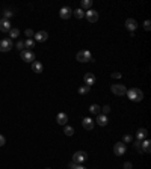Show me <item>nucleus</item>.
I'll list each match as a JSON object with an SVG mask.
<instances>
[{"mask_svg": "<svg viewBox=\"0 0 151 169\" xmlns=\"http://www.w3.org/2000/svg\"><path fill=\"white\" fill-rule=\"evenodd\" d=\"M73 14H74V17H76V18H79V20L85 17V12H83L82 9H76V11H73Z\"/></svg>", "mask_w": 151, "mask_h": 169, "instance_id": "obj_23", "label": "nucleus"}, {"mask_svg": "<svg viewBox=\"0 0 151 169\" xmlns=\"http://www.w3.org/2000/svg\"><path fill=\"white\" fill-rule=\"evenodd\" d=\"M11 48H12V41H11L9 38H5V39L0 41V52H2V53L9 52Z\"/></svg>", "mask_w": 151, "mask_h": 169, "instance_id": "obj_6", "label": "nucleus"}, {"mask_svg": "<svg viewBox=\"0 0 151 169\" xmlns=\"http://www.w3.org/2000/svg\"><path fill=\"white\" fill-rule=\"evenodd\" d=\"M21 59L24 61V62H29V63H32V62H35V53L32 52V50H24L21 52Z\"/></svg>", "mask_w": 151, "mask_h": 169, "instance_id": "obj_3", "label": "nucleus"}, {"mask_svg": "<svg viewBox=\"0 0 151 169\" xmlns=\"http://www.w3.org/2000/svg\"><path fill=\"white\" fill-rule=\"evenodd\" d=\"M135 148H136L138 153H144V151H142V140H136V142H135Z\"/></svg>", "mask_w": 151, "mask_h": 169, "instance_id": "obj_26", "label": "nucleus"}, {"mask_svg": "<svg viewBox=\"0 0 151 169\" xmlns=\"http://www.w3.org/2000/svg\"><path fill=\"white\" fill-rule=\"evenodd\" d=\"M132 168H133V165H132L130 162H125V163H124V169H132Z\"/></svg>", "mask_w": 151, "mask_h": 169, "instance_id": "obj_35", "label": "nucleus"}, {"mask_svg": "<svg viewBox=\"0 0 151 169\" xmlns=\"http://www.w3.org/2000/svg\"><path fill=\"white\" fill-rule=\"evenodd\" d=\"M71 14H73V11H71L70 6H64V8H61V11H59V15H61L62 20H68V18L71 17Z\"/></svg>", "mask_w": 151, "mask_h": 169, "instance_id": "obj_11", "label": "nucleus"}, {"mask_svg": "<svg viewBox=\"0 0 151 169\" xmlns=\"http://www.w3.org/2000/svg\"><path fill=\"white\" fill-rule=\"evenodd\" d=\"M32 69H33V72L39 74V72H42V69H44V65H42L41 62L35 61V62H32Z\"/></svg>", "mask_w": 151, "mask_h": 169, "instance_id": "obj_16", "label": "nucleus"}, {"mask_svg": "<svg viewBox=\"0 0 151 169\" xmlns=\"http://www.w3.org/2000/svg\"><path fill=\"white\" fill-rule=\"evenodd\" d=\"M89 92H91V88L86 86V85H83V86L79 88V94H80V95H86V94H89Z\"/></svg>", "mask_w": 151, "mask_h": 169, "instance_id": "obj_21", "label": "nucleus"}, {"mask_svg": "<svg viewBox=\"0 0 151 169\" xmlns=\"http://www.w3.org/2000/svg\"><path fill=\"white\" fill-rule=\"evenodd\" d=\"M20 36V30L18 29H11V32H9V39L11 38H18Z\"/></svg>", "mask_w": 151, "mask_h": 169, "instance_id": "obj_24", "label": "nucleus"}, {"mask_svg": "<svg viewBox=\"0 0 151 169\" xmlns=\"http://www.w3.org/2000/svg\"><path fill=\"white\" fill-rule=\"evenodd\" d=\"M86 159H88V154H86L85 151H77V153H74V154H73V162H74V163H77V165L83 163Z\"/></svg>", "mask_w": 151, "mask_h": 169, "instance_id": "obj_4", "label": "nucleus"}, {"mask_svg": "<svg viewBox=\"0 0 151 169\" xmlns=\"http://www.w3.org/2000/svg\"><path fill=\"white\" fill-rule=\"evenodd\" d=\"M109 112H110V106H107V104H106L104 107H101V115H107Z\"/></svg>", "mask_w": 151, "mask_h": 169, "instance_id": "obj_31", "label": "nucleus"}, {"mask_svg": "<svg viewBox=\"0 0 151 169\" xmlns=\"http://www.w3.org/2000/svg\"><path fill=\"white\" fill-rule=\"evenodd\" d=\"M112 79H121V72H112Z\"/></svg>", "mask_w": 151, "mask_h": 169, "instance_id": "obj_36", "label": "nucleus"}, {"mask_svg": "<svg viewBox=\"0 0 151 169\" xmlns=\"http://www.w3.org/2000/svg\"><path fill=\"white\" fill-rule=\"evenodd\" d=\"M56 121H58V124H59V125H67V123H68V115L61 112V113H58Z\"/></svg>", "mask_w": 151, "mask_h": 169, "instance_id": "obj_14", "label": "nucleus"}, {"mask_svg": "<svg viewBox=\"0 0 151 169\" xmlns=\"http://www.w3.org/2000/svg\"><path fill=\"white\" fill-rule=\"evenodd\" d=\"M5 143H6V139H5V136H3V134H0V147H3Z\"/></svg>", "mask_w": 151, "mask_h": 169, "instance_id": "obj_34", "label": "nucleus"}, {"mask_svg": "<svg viewBox=\"0 0 151 169\" xmlns=\"http://www.w3.org/2000/svg\"><path fill=\"white\" fill-rule=\"evenodd\" d=\"M24 35H26L29 39H32V36H35V33H33L32 29H26V30H24Z\"/></svg>", "mask_w": 151, "mask_h": 169, "instance_id": "obj_28", "label": "nucleus"}, {"mask_svg": "<svg viewBox=\"0 0 151 169\" xmlns=\"http://www.w3.org/2000/svg\"><path fill=\"white\" fill-rule=\"evenodd\" d=\"M64 133H65L67 136H73V134H74V128H73V127H70V125H65Z\"/></svg>", "mask_w": 151, "mask_h": 169, "instance_id": "obj_25", "label": "nucleus"}, {"mask_svg": "<svg viewBox=\"0 0 151 169\" xmlns=\"http://www.w3.org/2000/svg\"><path fill=\"white\" fill-rule=\"evenodd\" d=\"M125 29H127L130 33H133L138 29V21L133 20V18H127V20H125Z\"/></svg>", "mask_w": 151, "mask_h": 169, "instance_id": "obj_9", "label": "nucleus"}, {"mask_svg": "<svg viewBox=\"0 0 151 169\" xmlns=\"http://www.w3.org/2000/svg\"><path fill=\"white\" fill-rule=\"evenodd\" d=\"M85 17H86V20H88L89 23H97V21H98V12L94 11V9H88V11L85 12Z\"/></svg>", "mask_w": 151, "mask_h": 169, "instance_id": "obj_8", "label": "nucleus"}, {"mask_svg": "<svg viewBox=\"0 0 151 169\" xmlns=\"http://www.w3.org/2000/svg\"><path fill=\"white\" fill-rule=\"evenodd\" d=\"M107 123H109V119H107L106 115H98V116H97V124H98V125L104 127V125H107Z\"/></svg>", "mask_w": 151, "mask_h": 169, "instance_id": "obj_17", "label": "nucleus"}, {"mask_svg": "<svg viewBox=\"0 0 151 169\" xmlns=\"http://www.w3.org/2000/svg\"><path fill=\"white\" fill-rule=\"evenodd\" d=\"M74 169H86V168H85V166H82V165H77V163H76Z\"/></svg>", "mask_w": 151, "mask_h": 169, "instance_id": "obj_37", "label": "nucleus"}, {"mask_svg": "<svg viewBox=\"0 0 151 169\" xmlns=\"http://www.w3.org/2000/svg\"><path fill=\"white\" fill-rule=\"evenodd\" d=\"M92 6V2H91V0H83V2H82V8H86V9H89ZM80 8V9H82Z\"/></svg>", "mask_w": 151, "mask_h": 169, "instance_id": "obj_27", "label": "nucleus"}, {"mask_svg": "<svg viewBox=\"0 0 151 169\" xmlns=\"http://www.w3.org/2000/svg\"><path fill=\"white\" fill-rule=\"evenodd\" d=\"M125 151H127V147H125L124 142H116V143L113 145V153H115L116 156H124Z\"/></svg>", "mask_w": 151, "mask_h": 169, "instance_id": "obj_5", "label": "nucleus"}, {"mask_svg": "<svg viewBox=\"0 0 151 169\" xmlns=\"http://www.w3.org/2000/svg\"><path fill=\"white\" fill-rule=\"evenodd\" d=\"M144 29H145V30H150V29H151V21H150V20H145V21H144Z\"/></svg>", "mask_w": 151, "mask_h": 169, "instance_id": "obj_30", "label": "nucleus"}, {"mask_svg": "<svg viewBox=\"0 0 151 169\" xmlns=\"http://www.w3.org/2000/svg\"><path fill=\"white\" fill-rule=\"evenodd\" d=\"M11 21L6 18H0V32H11Z\"/></svg>", "mask_w": 151, "mask_h": 169, "instance_id": "obj_10", "label": "nucleus"}, {"mask_svg": "<svg viewBox=\"0 0 151 169\" xmlns=\"http://www.w3.org/2000/svg\"><path fill=\"white\" fill-rule=\"evenodd\" d=\"M83 80H85V85L91 88V86H92V85L95 83V76L92 74V72H88V74H85Z\"/></svg>", "mask_w": 151, "mask_h": 169, "instance_id": "obj_13", "label": "nucleus"}, {"mask_svg": "<svg viewBox=\"0 0 151 169\" xmlns=\"http://www.w3.org/2000/svg\"><path fill=\"white\" fill-rule=\"evenodd\" d=\"M47 38H48V33L45 30H39L35 33V41H38V42H44V41H47Z\"/></svg>", "mask_w": 151, "mask_h": 169, "instance_id": "obj_12", "label": "nucleus"}, {"mask_svg": "<svg viewBox=\"0 0 151 169\" xmlns=\"http://www.w3.org/2000/svg\"><path fill=\"white\" fill-rule=\"evenodd\" d=\"M82 125H83L85 130H92V128H94V121H92L91 118H85V119L82 121Z\"/></svg>", "mask_w": 151, "mask_h": 169, "instance_id": "obj_15", "label": "nucleus"}, {"mask_svg": "<svg viewBox=\"0 0 151 169\" xmlns=\"http://www.w3.org/2000/svg\"><path fill=\"white\" fill-rule=\"evenodd\" d=\"M132 140H133V137H132L130 134H125V136H124V139H122V142H124V143H130Z\"/></svg>", "mask_w": 151, "mask_h": 169, "instance_id": "obj_29", "label": "nucleus"}, {"mask_svg": "<svg viewBox=\"0 0 151 169\" xmlns=\"http://www.w3.org/2000/svg\"><path fill=\"white\" fill-rule=\"evenodd\" d=\"M142 151H144L145 154H150V153H151V142H150L148 139H145V140L142 142Z\"/></svg>", "mask_w": 151, "mask_h": 169, "instance_id": "obj_18", "label": "nucleus"}, {"mask_svg": "<svg viewBox=\"0 0 151 169\" xmlns=\"http://www.w3.org/2000/svg\"><path fill=\"white\" fill-rule=\"evenodd\" d=\"M47 169H50V168H47Z\"/></svg>", "mask_w": 151, "mask_h": 169, "instance_id": "obj_38", "label": "nucleus"}, {"mask_svg": "<svg viewBox=\"0 0 151 169\" xmlns=\"http://www.w3.org/2000/svg\"><path fill=\"white\" fill-rule=\"evenodd\" d=\"M112 92L115 94V95H119V97H122V95H125L127 94V88H125L124 85H112Z\"/></svg>", "mask_w": 151, "mask_h": 169, "instance_id": "obj_7", "label": "nucleus"}, {"mask_svg": "<svg viewBox=\"0 0 151 169\" xmlns=\"http://www.w3.org/2000/svg\"><path fill=\"white\" fill-rule=\"evenodd\" d=\"M3 15H5V18H6V20H9V18H11V17L14 15V12H11L9 9H6V11L3 12Z\"/></svg>", "mask_w": 151, "mask_h": 169, "instance_id": "obj_32", "label": "nucleus"}, {"mask_svg": "<svg viewBox=\"0 0 151 169\" xmlns=\"http://www.w3.org/2000/svg\"><path fill=\"white\" fill-rule=\"evenodd\" d=\"M17 48H18L20 52H23L24 50V41H18L17 42Z\"/></svg>", "mask_w": 151, "mask_h": 169, "instance_id": "obj_33", "label": "nucleus"}, {"mask_svg": "<svg viewBox=\"0 0 151 169\" xmlns=\"http://www.w3.org/2000/svg\"><path fill=\"white\" fill-rule=\"evenodd\" d=\"M89 112H91L92 115H100V112H101V107H100L98 104H92V106L89 107Z\"/></svg>", "mask_w": 151, "mask_h": 169, "instance_id": "obj_20", "label": "nucleus"}, {"mask_svg": "<svg viewBox=\"0 0 151 169\" xmlns=\"http://www.w3.org/2000/svg\"><path fill=\"white\" fill-rule=\"evenodd\" d=\"M125 95H127L129 98H130L132 101H135V103H139V101H142V98H144V92H142L139 88H132V89H129Z\"/></svg>", "mask_w": 151, "mask_h": 169, "instance_id": "obj_1", "label": "nucleus"}, {"mask_svg": "<svg viewBox=\"0 0 151 169\" xmlns=\"http://www.w3.org/2000/svg\"><path fill=\"white\" fill-rule=\"evenodd\" d=\"M147 134H148L147 128H139V130L136 131V137H138V140H142V139H145V137H147Z\"/></svg>", "mask_w": 151, "mask_h": 169, "instance_id": "obj_19", "label": "nucleus"}, {"mask_svg": "<svg viewBox=\"0 0 151 169\" xmlns=\"http://www.w3.org/2000/svg\"><path fill=\"white\" fill-rule=\"evenodd\" d=\"M33 45H35V41L33 39H26L24 41V47H26V50H30V48H33Z\"/></svg>", "mask_w": 151, "mask_h": 169, "instance_id": "obj_22", "label": "nucleus"}, {"mask_svg": "<svg viewBox=\"0 0 151 169\" xmlns=\"http://www.w3.org/2000/svg\"><path fill=\"white\" fill-rule=\"evenodd\" d=\"M76 59L79 62H89V61H92V55L89 50H83V52H79L76 55Z\"/></svg>", "mask_w": 151, "mask_h": 169, "instance_id": "obj_2", "label": "nucleus"}]
</instances>
